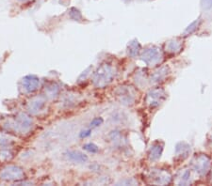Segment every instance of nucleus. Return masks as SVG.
Here are the masks:
<instances>
[{"instance_id": "nucleus-5", "label": "nucleus", "mask_w": 212, "mask_h": 186, "mask_svg": "<svg viewBox=\"0 0 212 186\" xmlns=\"http://www.w3.org/2000/svg\"><path fill=\"white\" fill-rule=\"evenodd\" d=\"M150 181L151 183H154L157 185H164L169 184L172 181V175L170 172L166 170L161 169H153L147 178Z\"/></svg>"}, {"instance_id": "nucleus-2", "label": "nucleus", "mask_w": 212, "mask_h": 186, "mask_svg": "<svg viewBox=\"0 0 212 186\" xmlns=\"http://www.w3.org/2000/svg\"><path fill=\"white\" fill-rule=\"evenodd\" d=\"M115 96L121 104L132 105L137 100V91L132 86H121L115 90Z\"/></svg>"}, {"instance_id": "nucleus-20", "label": "nucleus", "mask_w": 212, "mask_h": 186, "mask_svg": "<svg viewBox=\"0 0 212 186\" xmlns=\"http://www.w3.org/2000/svg\"><path fill=\"white\" fill-rule=\"evenodd\" d=\"M201 3H202V7L205 10H208L212 8V0H201Z\"/></svg>"}, {"instance_id": "nucleus-18", "label": "nucleus", "mask_w": 212, "mask_h": 186, "mask_svg": "<svg viewBox=\"0 0 212 186\" xmlns=\"http://www.w3.org/2000/svg\"><path fill=\"white\" fill-rule=\"evenodd\" d=\"M83 149L88 151L89 152H92V153H95L98 151V148L97 146H95L94 144L92 143H89V144H86V145L83 146Z\"/></svg>"}, {"instance_id": "nucleus-13", "label": "nucleus", "mask_w": 212, "mask_h": 186, "mask_svg": "<svg viewBox=\"0 0 212 186\" xmlns=\"http://www.w3.org/2000/svg\"><path fill=\"white\" fill-rule=\"evenodd\" d=\"M66 156L70 161L75 162V163H85L88 160V157L85 154L81 153L79 151H68Z\"/></svg>"}, {"instance_id": "nucleus-10", "label": "nucleus", "mask_w": 212, "mask_h": 186, "mask_svg": "<svg viewBox=\"0 0 212 186\" xmlns=\"http://www.w3.org/2000/svg\"><path fill=\"white\" fill-rule=\"evenodd\" d=\"M163 151V144L160 141L155 142L150 148L149 151V159L153 162L157 161L160 158Z\"/></svg>"}, {"instance_id": "nucleus-1", "label": "nucleus", "mask_w": 212, "mask_h": 186, "mask_svg": "<svg viewBox=\"0 0 212 186\" xmlns=\"http://www.w3.org/2000/svg\"><path fill=\"white\" fill-rule=\"evenodd\" d=\"M114 78V71L110 65L103 64L96 70L92 76L93 85L97 87H104L112 82Z\"/></svg>"}, {"instance_id": "nucleus-9", "label": "nucleus", "mask_w": 212, "mask_h": 186, "mask_svg": "<svg viewBox=\"0 0 212 186\" xmlns=\"http://www.w3.org/2000/svg\"><path fill=\"white\" fill-rule=\"evenodd\" d=\"M5 179H22L25 177V174L24 171L18 166H10L7 169L5 170L4 175Z\"/></svg>"}, {"instance_id": "nucleus-11", "label": "nucleus", "mask_w": 212, "mask_h": 186, "mask_svg": "<svg viewBox=\"0 0 212 186\" xmlns=\"http://www.w3.org/2000/svg\"><path fill=\"white\" fill-rule=\"evenodd\" d=\"M170 73L169 68L168 67H161L160 69H158L157 71H156L152 75L151 78V82L154 83H160L161 81H163L165 78L168 76Z\"/></svg>"}, {"instance_id": "nucleus-19", "label": "nucleus", "mask_w": 212, "mask_h": 186, "mask_svg": "<svg viewBox=\"0 0 212 186\" xmlns=\"http://www.w3.org/2000/svg\"><path fill=\"white\" fill-rule=\"evenodd\" d=\"M103 123V118H93L92 122H91V126L92 127H98Z\"/></svg>"}, {"instance_id": "nucleus-8", "label": "nucleus", "mask_w": 212, "mask_h": 186, "mask_svg": "<svg viewBox=\"0 0 212 186\" xmlns=\"http://www.w3.org/2000/svg\"><path fill=\"white\" fill-rule=\"evenodd\" d=\"M39 85H40L39 78L34 75H27L23 79V87L28 93L37 90Z\"/></svg>"}, {"instance_id": "nucleus-21", "label": "nucleus", "mask_w": 212, "mask_h": 186, "mask_svg": "<svg viewBox=\"0 0 212 186\" xmlns=\"http://www.w3.org/2000/svg\"><path fill=\"white\" fill-rule=\"evenodd\" d=\"M91 135V130H87V131H83L80 134V137H87Z\"/></svg>"}, {"instance_id": "nucleus-14", "label": "nucleus", "mask_w": 212, "mask_h": 186, "mask_svg": "<svg viewBox=\"0 0 212 186\" xmlns=\"http://www.w3.org/2000/svg\"><path fill=\"white\" fill-rule=\"evenodd\" d=\"M140 49H141V46L136 40L130 41L129 44L127 45V53L131 57H136L137 56H139Z\"/></svg>"}, {"instance_id": "nucleus-7", "label": "nucleus", "mask_w": 212, "mask_h": 186, "mask_svg": "<svg viewBox=\"0 0 212 186\" xmlns=\"http://www.w3.org/2000/svg\"><path fill=\"white\" fill-rule=\"evenodd\" d=\"M183 44H184L183 39L176 37L167 41L166 46H165V50L169 54L176 55V54L180 53L182 49H183Z\"/></svg>"}, {"instance_id": "nucleus-4", "label": "nucleus", "mask_w": 212, "mask_h": 186, "mask_svg": "<svg viewBox=\"0 0 212 186\" xmlns=\"http://www.w3.org/2000/svg\"><path fill=\"white\" fill-rule=\"evenodd\" d=\"M167 95L166 92L163 88L157 87L150 90L147 93V96L145 98V103L151 108H155V107L160 106L163 101L166 100Z\"/></svg>"}, {"instance_id": "nucleus-3", "label": "nucleus", "mask_w": 212, "mask_h": 186, "mask_svg": "<svg viewBox=\"0 0 212 186\" xmlns=\"http://www.w3.org/2000/svg\"><path fill=\"white\" fill-rule=\"evenodd\" d=\"M192 169L195 171L198 175L205 176L207 175L211 167V159L207 154H198L193 157L191 161Z\"/></svg>"}, {"instance_id": "nucleus-23", "label": "nucleus", "mask_w": 212, "mask_h": 186, "mask_svg": "<svg viewBox=\"0 0 212 186\" xmlns=\"http://www.w3.org/2000/svg\"><path fill=\"white\" fill-rule=\"evenodd\" d=\"M211 182H212V169H211Z\"/></svg>"}, {"instance_id": "nucleus-12", "label": "nucleus", "mask_w": 212, "mask_h": 186, "mask_svg": "<svg viewBox=\"0 0 212 186\" xmlns=\"http://www.w3.org/2000/svg\"><path fill=\"white\" fill-rule=\"evenodd\" d=\"M44 105V100L42 97H36L34 98L28 104V108L32 113H37L42 110Z\"/></svg>"}, {"instance_id": "nucleus-16", "label": "nucleus", "mask_w": 212, "mask_h": 186, "mask_svg": "<svg viewBox=\"0 0 212 186\" xmlns=\"http://www.w3.org/2000/svg\"><path fill=\"white\" fill-rule=\"evenodd\" d=\"M200 24H201V21H200V19L196 20V21H194L191 26H188V28L185 30V33L187 34H191L192 32H194L196 30V29L198 28V26H200Z\"/></svg>"}, {"instance_id": "nucleus-6", "label": "nucleus", "mask_w": 212, "mask_h": 186, "mask_svg": "<svg viewBox=\"0 0 212 186\" xmlns=\"http://www.w3.org/2000/svg\"><path fill=\"white\" fill-rule=\"evenodd\" d=\"M141 59L148 66H155L160 63L162 60V55L157 47H151L145 49L140 56Z\"/></svg>"}, {"instance_id": "nucleus-17", "label": "nucleus", "mask_w": 212, "mask_h": 186, "mask_svg": "<svg viewBox=\"0 0 212 186\" xmlns=\"http://www.w3.org/2000/svg\"><path fill=\"white\" fill-rule=\"evenodd\" d=\"M45 91L47 92V95L51 96V97H55L56 94L58 91V87L56 85H52L50 87H47V89H45Z\"/></svg>"}, {"instance_id": "nucleus-22", "label": "nucleus", "mask_w": 212, "mask_h": 186, "mask_svg": "<svg viewBox=\"0 0 212 186\" xmlns=\"http://www.w3.org/2000/svg\"><path fill=\"white\" fill-rule=\"evenodd\" d=\"M16 1H18V2H20V3H27V2L33 1V0H16Z\"/></svg>"}, {"instance_id": "nucleus-15", "label": "nucleus", "mask_w": 212, "mask_h": 186, "mask_svg": "<svg viewBox=\"0 0 212 186\" xmlns=\"http://www.w3.org/2000/svg\"><path fill=\"white\" fill-rule=\"evenodd\" d=\"M190 179H191V171L188 169H186L182 172L179 177V184H188L190 182Z\"/></svg>"}]
</instances>
